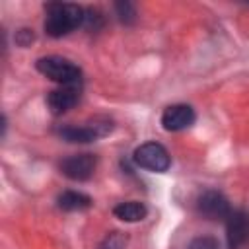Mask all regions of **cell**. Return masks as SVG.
Segmentation results:
<instances>
[{
  "mask_svg": "<svg viewBox=\"0 0 249 249\" xmlns=\"http://www.w3.org/2000/svg\"><path fill=\"white\" fill-rule=\"evenodd\" d=\"M93 204L91 196L80 191H62L56 196V206L64 212H82Z\"/></svg>",
  "mask_w": 249,
  "mask_h": 249,
  "instance_id": "10",
  "label": "cell"
},
{
  "mask_svg": "<svg viewBox=\"0 0 249 249\" xmlns=\"http://www.w3.org/2000/svg\"><path fill=\"white\" fill-rule=\"evenodd\" d=\"M132 161L146 171L152 173H165L171 167V156L167 148L160 142H144L132 152Z\"/></svg>",
  "mask_w": 249,
  "mask_h": 249,
  "instance_id": "4",
  "label": "cell"
},
{
  "mask_svg": "<svg viewBox=\"0 0 249 249\" xmlns=\"http://www.w3.org/2000/svg\"><path fill=\"white\" fill-rule=\"evenodd\" d=\"M196 210L200 216H204L206 220H224L231 214V206L230 200L216 189H206L196 196Z\"/></svg>",
  "mask_w": 249,
  "mask_h": 249,
  "instance_id": "6",
  "label": "cell"
},
{
  "mask_svg": "<svg viewBox=\"0 0 249 249\" xmlns=\"http://www.w3.org/2000/svg\"><path fill=\"white\" fill-rule=\"evenodd\" d=\"M105 25V16L99 8H86V18H84V27L88 31H99Z\"/></svg>",
  "mask_w": 249,
  "mask_h": 249,
  "instance_id": "14",
  "label": "cell"
},
{
  "mask_svg": "<svg viewBox=\"0 0 249 249\" xmlns=\"http://www.w3.org/2000/svg\"><path fill=\"white\" fill-rule=\"evenodd\" d=\"M115 8V16L119 18L121 23L124 25H132L136 19H138V12H136V6L128 0H121V2H115L113 4Z\"/></svg>",
  "mask_w": 249,
  "mask_h": 249,
  "instance_id": "12",
  "label": "cell"
},
{
  "mask_svg": "<svg viewBox=\"0 0 249 249\" xmlns=\"http://www.w3.org/2000/svg\"><path fill=\"white\" fill-rule=\"evenodd\" d=\"M35 68L45 78L56 82L58 86H82V82H84L82 68L76 62H72L70 58L58 56V54H49V56L37 58Z\"/></svg>",
  "mask_w": 249,
  "mask_h": 249,
  "instance_id": "2",
  "label": "cell"
},
{
  "mask_svg": "<svg viewBox=\"0 0 249 249\" xmlns=\"http://www.w3.org/2000/svg\"><path fill=\"white\" fill-rule=\"evenodd\" d=\"M187 249H220V243L212 235H198L189 243Z\"/></svg>",
  "mask_w": 249,
  "mask_h": 249,
  "instance_id": "15",
  "label": "cell"
},
{
  "mask_svg": "<svg viewBox=\"0 0 249 249\" xmlns=\"http://www.w3.org/2000/svg\"><path fill=\"white\" fill-rule=\"evenodd\" d=\"M95 167H97V158L89 152L72 154V156L64 158L58 163L60 173L70 181H88V179H91V175L95 173Z\"/></svg>",
  "mask_w": 249,
  "mask_h": 249,
  "instance_id": "5",
  "label": "cell"
},
{
  "mask_svg": "<svg viewBox=\"0 0 249 249\" xmlns=\"http://www.w3.org/2000/svg\"><path fill=\"white\" fill-rule=\"evenodd\" d=\"M113 216L119 218L121 222H140L148 216V206L144 202H138V200H126V202H119L115 208H113Z\"/></svg>",
  "mask_w": 249,
  "mask_h": 249,
  "instance_id": "11",
  "label": "cell"
},
{
  "mask_svg": "<svg viewBox=\"0 0 249 249\" xmlns=\"http://www.w3.org/2000/svg\"><path fill=\"white\" fill-rule=\"evenodd\" d=\"M113 128L115 124L109 117H93L84 124H62L56 128V134L72 144H89L111 134Z\"/></svg>",
  "mask_w": 249,
  "mask_h": 249,
  "instance_id": "3",
  "label": "cell"
},
{
  "mask_svg": "<svg viewBox=\"0 0 249 249\" xmlns=\"http://www.w3.org/2000/svg\"><path fill=\"white\" fill-rule=\"evenodd\" d=\"M126 245H128V235L119 230L105 233V237L99 241V249H124Z\"/></svg>",
  "mask_w": 249,
  "mask_h": 249,
  "instance_id": "13",
  "label": "cell"
},
{
  "mask_svg": "<svg viewBox=\"0 0 249 249\" xmlns=\"http://www.w3.org/2000/svg\"><path fill=\"white\" fill-rule=\"evenodd\" d=\"M249 241V212L231 210L226 218V243L228 249H239Z\"/></svg>",
  "mask_w": 249,
  "mask_h": 249,
  "instance_id": "8",
  "label": "cell"
},
{
  "mask_svg": "<svg viewBox=\"0 0 249 249\" xmlns=\"http://www.w3.org/2000/svg\"><path fill=\"white\" fill-rule=\"evenodd\" d=\"M195 121H196V113L187 103H175V105L165 107L161 113V119H160L163 130H167V132L185 130V128L193 126Z\"/></svg>",
  "mask_w": 249,
  "mask_h": 249,
  "instance_id": "7",
  "label": "cell"
},
{
  "mask_svg": "<svg viewBox=\"0 0 249 249\" xmlns=\"http://www.w3.org/2000/svg\"><path fill=\"white\" fill-rule=\"evenodd\" d=\"M80 93L82 86H58L47 93V107L54 117L64 115L80 101Z\"/></svg>",
  "mask_w": 249,
  "mask_h": 249,
  "instance_id": "9",
  "label": "cell"
},
{
  "mask_svg": "<svg viewBox=\"0 0 249 249\" xmlns=\"http://www.w3.org/2000/svg\"><path fill=\"white\" fill-rule=\"evenodd\" d=\"M86 8L72 2H47L45 4V33L60 39L78 27H84Z\"/></svg>",
  "mask_w": 249,
  "mask_h": 249,
  "instance_id": "1",
  "label": "cell"
},
{
  "mask_svg": "<svg viewBox=\"0 0 249 249\" xmlns=\"http://www.w3.org/2000/svg\"><path fill=\"white\" fill-rule=\"evenodd\" d=\"M14 41H16L18 47H29V45L35 41V33H33V29H29V27H21V29L16 31Z\"/></svg>",
  "mask_w": 249,
  "mask_h": 249,
  "instance_id": "16",
  "label": "cell"
}]
</instances>
